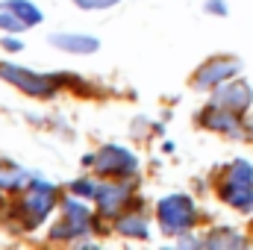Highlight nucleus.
<instances>
[{
	"mask_svg": "<svg viewBox=\"0 0 253 250\" xmlns=\"http://www.w3.org/2000/svg\"><path fill=\"white\" fill-rule=\"evenodd\" d=\"M218 197L239 212H253V165L248 159H233L221 171Z\"/></svg>",
	"mask_w": 253,
	"mask_h": 250,
	"instance_id": "f257e3e1",
	"label": "nucleus"
},
{
	"mask_svg": "<svg viewBox=\"0 0 253 250\" xmlns=\"http://www.w3.org/2000/svg\"><path fill=\"white\" fill-rule=\"evenodd\" d=\"M156 218H159L162 233L183 236V233H189L191 227H194V221H197V206H194V200L186 197V194H168V197L159 200Z\"/></svg>",
	"mask_w": 253,
	"mask_h": 250,
	"instance_id": "f03ea898",
	"label": "nucleus"
},
{
	"mask_svg": "<svg viewBox=\"0 0 253 250\" xmlns=\"http://www.w3.org/2000/svg\"><path fill=\"white\" fill-rule=\"evenodd\" d=\"M53 203H56V186L42 183V180L33 177V183H30V197H24V200L18 203L21 224H24V227H36V224H42V221L50 215Z\"/></svg>",
	"mask_w": 253,
	"mask_h": 250,
	"instance_id": "7ed1b4c3",
	"label": "nucleus"
},
{
	"mask_svg": "<svg viewBox=\"0 0 253 250\" xmlns=\"http://www.w3.org/2000/svg\"><path fill=\"white\" fill-rule=\"evenodd\" d=\"M91 227V212L80 200H62V218L53 224L50 236L59 242H83V233Z\"/></svg>",
	"mask_w": 253,
	"mask_h": 250,
	"instance_id": "20e7f679",
	"label": "nucleus"
},
{
	"mask_svg": "<svg viewBox=\"0 0 253 250\" xmlns=\"http://www.w3.org/2000/svg\"><path fill=\"white\" fill-rule=\"evenodd\" d=\"M0 77L33 97H53L56 85H59L56 77H44V74H36L30 68H21V65H0Z\"/></svg>",
	"mask_w": 253,
	"mask_h": 250,
	"instance_id": "39448f33",
	"label": "nucleus"
},
{
	"mask_svg": "<svg viewBox=\"0 0 253 250\" xmlns=\"http://www.w3.org/2000/svg\"><path fill=\"white\" fill-rule=\"evenodd\" d=\"M94 168L103 177H132L138 168V159L132 150H126L121 144H106L97 156H94Z\"/></svg>",
	"mask_w": 253,
	"mask_h": 250,
	"instance_id": "423d86ee",
	"label": "nucleus"
},
{
	"mask_svg": "<svg viewBox=\"0 0 253 250\" xmlns=\"http://www.w3.org/2000/svg\"><path fill=\"white\" fill-rule=\"evenodd\" d=\"M212 103H218V106H224V109H230V112L242 115V112H248V109H251L253 91H251V85H248L245 80L221 83V88L215 91V100H212Z\"/></svg>",
	"mask_w": 253,
	"mask_h": 250,
	"instance_id": "0eeeda50",
	"label": "nucleus"
},
{
	"mask_svg": "<svg viewBox=\"0 0 253 250\" xmlns=\"http://www.w3.org/2000/svg\"><path fill=\"white\" fill-rule=\"evenodd\" d=\"M239 74V59H209L194 74V88H215Z\"/></svg>",
	"mask_w": 253,
	"mask_h": 250,
	"instance_id": "6e6552de",
	"label": "nucleus"
},
{
	"mask_svg": "<svg viewBox=\"0 0 253 250\" xmlns=\"http://www.w3.org/2000/svg\"><path fill=\"white\" fill-rule=\"evenodd\" d=\"M50 44L59 47L65 53H80V56H88L100 47V42L88 33H53L50 36Z\"/></svg>",
	"mask_w": 253,
	"mask_h": 250,
	"instance_id": "1a4fd4ad",
	"label": "nucleus"
},
{
	"mask_svg": "<svg viewBox=\"0 0 253 250\" xmlns=\"http://www.w3.org/2000/svg\"><path fill=\"white\" fill-rule=\"evenodd\" d=\"M200 124L206 126V129H215V132H239V126H242L236 112H230V109H224L218 103H209L203 109Z\"/></svg>",
	"mask_w": 253,
	"mask_h": 250,
	"instance_id": "9d476101",
	"label": "nucleus"
},
{
	"mask_svg": "<svg viewBox=\"0 0 253 250\" xmlns=\"http://www.w3.org/2000/svg\"><path fill=\"white\" fill-rule=\"evenodd\" d=\"M97 200H100V212L103 215H115L129 200V186L126 183H106V186L97 188Z\"/></svg>",
	"mask_w": 253,
	"mask_h": 250,
	"instance_id": "9b49d317",
	"label": "nucleus"
},
{
	"mask_svg": "<svg viewBox=\"0 0 253 250\" xmlns=\"http://www.w3.org/2000/svg\"><path fill=\"white\" fill-rule=\"evenodd\" d=\"M0 9H9V12H15L27 27H36V24H42L44 21V15H42V9L33 3V0H3L0 3Z\"/></svg>",
	"mask_w": 253,
	"mask_h": 250,
	"instance_id": "f8f14e48",
	"label": "nucleus"
},
{
	"mask_svg": "<svg viewBox=\"0 0 253 250\" xmlns=\"http://www.w3.org/2000/svg\"><path fill=\"white\" fill-rule=\"evenodd\" d=\"M118 230L124 236H129V239H147L150 236V224L141 215H126V218H121L118 221Z\"/></svg>",
	"mask_w": 253,
	"mask_h": 250,
	"instance_id": "ddd939ff",
	"label": "nucleus"
},
{
	"mask_svg": "<svg viewBox=\"0 0 253 250\" xmlns=\"http://www.w3.org/2000/svg\"><path fill=\"white\" fill-rule=\"evenodd\" d=\"M203 245H209V248H242L245 245V236H239V233H233L230 227H224V230H215Z\"/></svg>",
	"mask_w": 253,
	"mask_h": 250,
	"instance_id": "4468645a",
	"label": "nucleus"
},
{
	"mask_svg": "<svg viewBox=\"0 0 253 250\" xmlns=\"http://www.w3.org/2000/svg\"><path fill=\"white\" fill-rule=\"evenodd\" d=\"M0 30H3V33H21V30H27V24H24L15 12L0 9Z\"/></svg>",
	"mask_w": 253,
	"mask_h": 250,
	"instance_id": "2eb2a0df",
	"label": "nucleus"
},
{
	"mask_svg": "<svg viewBox=\"0 0 253 250\" xmlns=\"http://www.w3.org/2000/svg\"><path fill=\"white\" fill-rule=\"evenodd\" d=\"M74 6H80V9H112V6H118L121 0H71Z\"/></svg>",
	"mask_w": 253,
	"mask_h": 250,
	"instance_id": "dca6fc26",
	"label": "nucleus"
},
{
	"mask_svg": "<svg viewBox=\"0 0 253 250\" xmlns=\"http://www.w3.org/2000/svg\"><path fill=\"white\" fill-rule=\"evenodd\" d=\"M71 191H74V194H83V197H97V186H94L91 180H77V183H71Z\"/></svg>",
	"mask_w": 253,
	"mask_h": 250,
	"instance_id": "f3484780",
	"label": "nucleus"
},
{
	"mask_svg": "<svg viewBox=\"0 0 253 250\" xmlns=\"http://www.w3.org/2000/svg\"><path fill=\"white\" fill-rule=\"evenodd\" d=\"M206 12L209 15H227V0H206Z\"/></svg>",
	"mask_w": 253,
	"mask_h": 250,
	"instance_id": "a211bd4d",
	"label": "nucleus"
},
{
	"mask_svg": "<svg viewBox=\"0 0 253 250\" xmlns=\"http://www.w3.org/2000/svg\"><path fill=\"white\" fill-rule=\"evenodd\" d=\"M0 44H3L6 50H12V53H18V50H24V44H21V42H18L15 36H9V33H6V36L0 39Z\"/></svg>",
	"mask_w": 253,
	"mask_h": 250,
	"instance_id": "6ab92c4d",
	"label": "nucleus"
}]
</instances>
